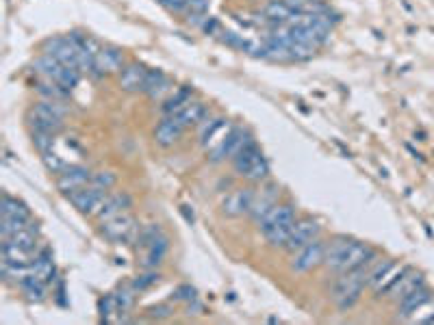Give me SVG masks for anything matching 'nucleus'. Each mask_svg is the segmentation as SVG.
Returning <instances> with one entry per match:
<instances>
[{"label":"nucleus","mask_w":434,"mask_h":325,"mask_svg":"<svg viewBox=\"0 0 434 325\" xmlns=\"http://www.w3.org/2000/svg\"><path fill=\"white\" fill-rule=\"evenodd\" d=\"M376 258H378V252L371 245L339 234L326 243L324 267H328L335 273H345L352 269H359Z\"/></svg>","instance_id":"nucleus-1"},{"label":"nucleus","mask_w":434,"mask_h":325,"mask_svg":"<svg viewBox=\"0 0 434 325\" xmlns=\"http://www.w3.org/2000/svg\"><path fill=\"white\" fill-rule=\"evenodd\" d=\"M371 263H367L359 269L339 273V280L335 282V288H333V302L337 304L339 310H350V308H354L356 304H359V299H361V295L367 286V273H369Z\"/></svg>","instance_id":"nucleus-2"},{"label":"nucleus","mask_w":434,"mask_h":325,"mask_svg":"<svg viewBox=\"0 0 434 325\" xmlns=\"http://www.w3.org/2000/svg\"><path fill=\"white\" fill-rule=\"evenodd\" d=\"M68 115V107L63 105V100H48L44 98L42 102L33 105L29 109V126L33 133H50L57 135L63 131V119Z\"/></svg>","instance_id":"nucleus-3"},{"label":"nucleus","mask_w":434,"mask_h":325,"mask_svg":"<svg viewBox=\"0 0 434 325\" xmlns=\"http://www.w3.org/2000/svg\"><path fill=\"white\" fill-rule=\"evenodd\" d=\"M233 169L250 183H265L269 178V163L257 141H248L233 159Z\"/></svg>","instance_id":"nucleus-4"},{"label":"nucleus","mask_w":434,"mask_h":325,"mask_svg":"<svg viewBox=\"0 0 434 325\" xmlns=\"http://www.w3.org/2000/svg\"><path fill=\"white\" fill-rule=\"evenodd\" d=\"M139 230H141V226L137 223V219L133 217L131 211H126L109 221L100 223V234L113 245H135Z\"/></svg>","instance_id":"nucleus-5"},{"label":"nucleus","mask_w":434,"mask_h":325,"mask_svg":"<svg viewBox=\"0 0 434 325\" xmlns=\"http://www.w3.org/2000/svg\"><path fill=\"white\" fill-rule=\"evenodd\" d=\"M35 69L42 74V77H46V81H53V83L61 85L68 91H72L76 85H79L81 74H83L81 69H76V67H65L63 63H59L55 57H50V55H42L35 61Z\"/></svg>","instance_id":"nucleus-6"},{"label":"nucleus","mask_w":434,"mask_h":325,"mask_svg":"<svg viewBox=\"0 0 434 325\" xmlns=\"http://www.w3.org/2000/svg\"><path fill=\"white\" fill-rule=\"evenodd\" d=\"M324 254H326V241H321L317 237L315 241L306 243L304 247L298 249V252H293L291 269L295 273H309V271L317 269L319 265H324Z\"/></svg>","instance_id":"nucleus-7"},{"label":"nucleus","mask_w":434,"mask_h":325,"mask_svg":"<svg viewBox=\"0 0 434 325\" xmlns=\"http://www.w3.org/2000/svg\"><path fill=\"white\" fill-rule=\"evenodd\" d=\"M42 50H44V55L55 57L65 67L81 69V65H79V46L74 44V39L70 35L68 37H50V39H46Z\"/></svg>","instance_id":"nucleus-8"},{"label":"nucleus","mask_w":434,"mask_h":325,"mask_svg":"<svg viewBox=\"0 0 434 325\" xmlns=\"http://www.w3.org/2000/svg\"><path fill=\"white\" fill-rule=\"evenodd\" d=\"M107 193L109 191H102L94 185H87L79 191L70 193L68 197H70V202L74 204V208L79 213H83L87 217H98L102 204H105V199H107Z\"/></svg>","instance_id":"nucleus-9"},{"label":"nucleus","mask_w":434,"mask_h":325,"mask_svg":"<svg viewBox=\"0 0 434 325\" xmlns=\"http://www.w3.org/2000/svg\"><path fill=\"white\" fill-rule=\"evenodd\" d=\"M254 197H257V189H252V187H237L233 191H228L222 199V213L226 217L250 215Z\"/></svg>","instance_id":"nucleus-10"},{"label":"nucleus","mask_w":434,"mask_h":325,"mask_svg":"<svg viewBox=\"0 0 434 325\" xmlns=\"http://www.w3.org/2000/svg\"><path fill=\"white\" fill-rule=\"evenodd\" d=\"M321 232V226L313 219V217H302V219H295L293 223V230H291V237L285 245V249L289 254L298 252L300 247H304L306 243H311L319 237Z\"/></svg>","instance_id":"nucleus-11"},{"label":"nucleus","mask_w":434,"mask_h":325,"mask_svg":"<svg viewBox=\"0 0 434 325\" xmlns=\"http://www.w3.org/2000/svg\"><path fill=\"white\" fill-rule=\"evenodd\" d=\"M137 252H139V263L143 269H157L170 252V237L161 232L157 239H152L150 243L137 247Z\"/></svg>","instance_id":"nucleus-12"},{"label":"nucleus","mask_w":434,"mask_h":325,"mask_svg":"<svg viewBox=\"0 0 434 325\" xmlns=\"http://www.w3.org/2000/svg\"><path fill=\"white\" fill-rule=\"evenodd\" d=\"M124 67V53L115 46H102L96 59H94V72L96 77H109V74H117Z\"/></svg>","instance_id":"nucleus-13"},{"label":"nucleus","mask_w":434,"mask_h":325,"mask_svg":"<svg viewBox=\"0 0 434 325\" xmlns=\"http://www.w3.org/2000/svg\"><path fill=\"white\" fill-rule=\"evenodd\" d=\"M91 176H94L91 169H87L83 165H70L63 173H59L57 176V189L63 195H70L74 191L87 187L91 183Z\"/></svg>","instance_id":"nucleus-14"},{"label":"nucleus","mask_w":434,"mask_h":325,"mask_svg":"<svg viewBox=\"0 0 434 325\" xmlns=\"http://www.w3.org/2000/svg\"><path fill=\"white\" fill-rule=\"evenodd\" d=\"M133 206V197L126 193V191H113V193H107V199H105V204H102L100 213H98V223L102 221H109L126 211H131Z\"/></svg>","instance_id":"nucleus-15"},{"label":"nucleus","mask_w":434,"mask_h":325,"mask_svg":"<svg viewBox=\"0 0 434 325\" xmlns=\"http://www.w3.org/2000/svg\"><path fill=\"white\" fill-rule=\"evenodd\" d=\"M31 276L39 278V280L46 282V284H55V282L59 280L57 267H55V260H53V254H50L48 247H42L39 252L33 256V260H31Z\"/></svg>","instance_id":"nucleus-16"},{"label":"nucleus","mask_w":434,"mask_h":325,"mask_svg":"<svg viewBox=\"0 0 434 325\" xmlns=\"http://www.w3.org/2000/svg\"><path fill=\"white\" fill-rule=\"evenodd\" d=\"M432 299V291L423 284L419 288H415L413 293H408L406 297H402L397 302V321H408L426 302Z\"/></svg>","instance_id":"nucleus-17"},{"label":"nucleus","mask_w":434,"mask_h":325,"mask_svg":"<svg viewBox=\"0 0 434 325\" xmlns=\"http://www.w3.org/2000/svg\"><path fill=\"white\" fill-rule=\"evenodd\" d=\"M278 197H280L278 185H265V187H261V189L257 191V197H254V204H252V211H250V219H252L254 223H259V221L265 217V213H267L274 204H278Z\"/></svg>","instance_id":"nucleus-18"},{"label":"nucleus","mask_w":434,"mask_h":325,"mask_svg":"<svg viewBox=\"0 0 434 325\" xmlns=\"http://www.w3.org/2000/svg\"><path fill=\"white\" fill-rule=\"evenodd\" d=\"M146 79H148V67L146 65L129 63V65H124L122 72H120V87L124 91H129V93H137V91H143Z\"/></svg>","instance_id":"nucleus-19"},{"label":"nucleus","mask_w":434,"mask_h":325,"mask_svg":"<svg viewBox=\"0 0 434 325\" xmlns=\"http://www.w3.org/2000/svg\"><path fill=\"white\" fill-rule=\"evenodd\" d=\"M426 284V278H423V273L413 269V267H408L404 273H402V278L393 284V288L389 291V299H393V302H400L402 297H406L408 293H413L415 288L423 286Z\"/></svg>","instance_id":"nucleus-20"},{"label":"nucleus","mask_w":434,"mask_h":325,"mask_svg":"<svg viewBox=\"0 0 434 325\" xmlns=\"http://www.w3.org/2000/svg\"><path fill=\"white\" fill-rule=\"evenodd\" d=\"M295 206L293 204H274L267 213H265V217L257 223V226L261 228V232L263 230H269V228H274V226H287V223H295Z\"/></svg>","instance_id":"nucleus-21"},{"label":"nucleus","mask_w":434,"mask_h":325,"mask_svg":"<svg viewBox=\"0 0 434 325\" xmlns=\"http://www.w3.org/2000/svg\"><path fill=\"white\" fill-rule=\"evenodd\" d=\"M172 89V81L167 79V74L163 69H148V79L143 85V93L150 95L152 100H161L165 93L170 95Z\"/></svg>","instance_id":"nucleus-22"},{"label":"nucleus","mask_w":434,"mask_h":325,"mask_svg":"<svg viewBox=\"0 0 434 325\" xmlns=\"http://www.w3.org/2000/svg\"><path fill=\"white\" fill-rule=\"evenodd\" d=\"M183 133H185V128L176 121V117H165L155 128V141L161 147H172L174 143H178V139L183 137Z\"/></svg>","instance_id":"nucleus-23"},{"label":"nucleus","mask_w":434,"mask_h":325,"mask_svg":"<svg viewBox=\"0 0 434 325\" xmlns=\"http://www.w3.org/2000/svg\"><path fill=\"white\" fill-rule=\"evenodd\" d=\"M209 115V109L200 100H191V102L181 109L176 115H170V117H176V121L181 124L183 128H191V126H198V124Z\"/></svg>","instance_id":"nucleus-24"},{"label":"nucleus","mask_w":434,"mask_h":325,"mask_svg":"<svg viewBox=\"0 0 434 325\" xmlns=\"http://www.w3.org/2000/svg\"><path fill=\"white\" fill-rule=\"evenodd\" d=\"M263 13H265L267 22L276 29V27H283V24H287L293 18L295 9L287 3V0H269V3L265 5V9H263Z\"/></svg>","instance_id":"nucleus-25"},{"label":"nucleus","mask_w":434,"mask_h":325,"mask_svg":"<svg viewBox=\"0 0 434 325\" xmlns=\"http://www.w3.org/2000/svg\"><path fill=\"white\" fill-rule=\"evenodd\" d=\"M113 295H115L117 310H120V321H117V323H126V321H129V312L133 310V306H135V302H137V291H135V286L129 282V284H122Z\"/></svg>","instance_id":"nucleus-26"},{"label":"nucleus","mask_w":434,"mask_h":325,"mask_svg":"<svg viewBox=\"0 0 434 325\" xmlns=\"http://www.w3.org/2000/svg\"><path fill=\"white\" fill-rule=\"evenodd\" d=\"M191 93H193V89H191L189 85H183V87L174 89V91L165 98V105H163L165 117L176 115L181 109H185V107L191 102Z\"/></svg>","instance_id":"nucleus-27"},{"label":"nucleus","mask_w":434,"mask_h":325,"mask_svg":"<svg viewBox=\"0 0 434 325\" xmlns=\"http://www.w3.org/2000/svg\"><path fill=\"white\" fill-rule=\"evenodd\" d=\"M248 141H252V135L245 131V128H241V126H237L235 124V128L231 131V135H228V139H226V143H224V152H222V159L226 161H233L235 157H237V152L239 150L248 143Z\"/></svg>","instance_id":"nucleus-28"},{"label":"nucleus","mask_w":434,"mask_h":325,"mask_svg":"<svg viewBox=\"0 0 434 325\" xmlns=\"http://www.w3.org/2000/svg\"><path fill=\"white\" fill-rule=\"evenodd\" d=\"M0 213L3 217H13V219H24V221H31V211L29 206L22 202L18 197H11V195H3V202H0Z\"/></svg>","instance_id":"nucleus-29"},{"label":"nucleus","mask_w":434,"mask_h":325,"mask_svg":"<svg viewBox=\"0 0 434 325\" xmlns=\"http://www.w3.org/2000/svg\"><path fill=\"white\" fill-rule=\"evenodd\" d=\"M18 286L22 288L24 297H27L29 302H37V304H39V302H44V299L48 297V286H50V284L42 282V280L35 278V276H27Z\"/></svg>","instance_id":"nucleus-30"},{"label":"nucleus","mask_w":434,"mask_h":325,"mask_svg":"<svg viewBox=\"0 0 434 325\" xmlns=\"http://www.w3.org/2000/svg\"><path fill=\"white\" fill-rule=\"evenodd\" d=\"M406 269H408V267H400V265L395 263V265H393V267L385 273V276H382V278H380V280L371 286L374 295H376V297L389 295V291H391V288H393V284L402 278V273H404Z\"/></svg>","instance_id":"nucleus-31"},{"label":"nucleus","mask_w":434,"mask_h":325,"mask_svg":"<svg viewBox=\"0 0 434 325\" xmlns=\"http://www.w3.org/2000/svg\"><path fill=\"white\" fill-rule=\"evenodd\" d=\"M98 312H100V319L105 323H115L120 321V310H117V302H115V295L109 293V295H102L98 299Z\"/></svg>","instance_id":"nucleus-32"},{"label":"nucleus","mask_w":434,"mask_h":325,"mask_svg":"<svg viewBox=\"0 0 434 325\" xmlns=\"http://www.w3.org/2000/svg\"><path fill=\"white\" fill-rule=\"evenodd\" d=\"M159 280H161V273H159V271H155V269H146L143 273H139L137 278H133L131 284L135 286L137 293H143V291L152 288L155 284H159Z\"/></svg>","instance_id":"nucleus-33"},{"label":"nucleus","mask_w":434,"mask_h":325,"mask_svg":"<svg viewBox=\"0 0 434 325\" xmlns=\"http://www.w3.org/2000/svg\"><path fill=\"white\" fill-rule=\"evenodd\" d=\"M224 119H226V117H222V115H207V117H204V119L198 124V126H196V128H198V141L202 143L204 139H207V137L219 126Z\"/></svg>","instance_id":"nucleus-34"},{"label":"nucleus","mask_w":434,"mask_h":325,"mask_svg":"<svg viewBox=\"0 0 434 325\" xmlns=\"http://www.w3.org/2000/svg\"><path fill=\"white\" fill-rule=\"evenodd\" d=\"M115 183H117L115 173L109 171V169H102V171H94L89 185H94V187H98V189H102V191H111V189L115 187Z\"/></svg>","instance_id":"nucleus-35"},{"label":"nucleus","mask_w":434,"mask_h":325,"mask_svg":"<svg viewBox=\"0 0 434 325\" xmlns=\"http://www.w3.org/2000/svg\"><path fill=\"white\" fill-rule=\"evenodd\" d=\"M42 161H44L46 169H48L50 173H55V176H59V173H63V171L70 167V163H68L65 159H61L59 154H55V152L42 154Z\"/></svg>","instance_id":"nucleus-36"},{"label":"nucleus","mask_w":434,"mask_h":325,"mask_svg":"<svg viewBox=\"0 0 434 325\" xmlns=\"http://www.w3.org/2000/svg\"><path fill=\"white\" fill-rule=\"evenodd\" d=\"M55 137H57V135H50V133H33V143H35V147L39 150V154L53 152Z\"/></svg>","instance_id":"nucleus-37"},{"label":"nucleus","mask_w":434,"mask_h":325,"mask_svg":"<svg viewBox=\"0 0 434 325\" xmlns=\"http://www.w3.org/2000/svg\"><path fill=\"white\" fill-rule=\"evenodd\" d=\"M193 299H198V291L191 286V284H183L178 286L176 293H174V302H193Z\"/></svg>","instance_id":"nucleus-38"},{"label":"nucleus","mask_w":434,"mask_h":325,"mask_svg":"<svg viewBox=\"0 0 434 325\" xmlns=\"http://www.w3.org/2000/svg\"><path fill=\"white\" fill-rule=\"evenodd\" d=\"M172 314H174L172 304H157V306H152V308L148 310V317H150V319H167V317H172Z\"/></svg>","instance_id":"nucleus-39"},{"label":"nucleus","mask_w":434,"mask_h":325,"mask_svg":"<svg viewBox=\"0 0 434 325\" xmlns=\"http://www.w3.org/2000/svg\"><path fill=\"white\" fill-rule=\"evenodd\" d=\"M187 3H189V0H163L161 5H163L167 11H172V13H185Z\"/></svg>","instance_id":"nucleus-40"},{"label":"nucleus","mask_w":434,"mask_h":325,"mask_svg":"<svg viewBox=\"0 0 434 325\" xmlns=\"http://www.w3.org/2000/svg\"><path fill=\"white\" fill-rule=\"evenodd\" d=\"M204 33H207V35H219L222 33V27H219V22H217V18H207V20H204V24H202V27H200Z\"/></svg>","instance_id":"nucleus-41"},{"label":"nucleus","mask_w":434,"mask_h":325,"mask_svg":"<svg viewBox=\"0 0 434 325\" xmlns=\"http://www.w3.org/2000/svg\"><path fill=\"white\" fill-rule=\"evenodd\" d=\"M185 310H187V314H189V317H191V314H202V312H204V306L198 302V299H193V302H189V304H187V308H185Z\"/></svg>","instance_id":"nucleus-42"},{"label":"nucleus","mask_w":434,"mask_h":325,"mask_svg":"<svg viewBox=\"0 0 434 325\" xmlns=\"http://www.w3.org/2000/svg\"><path fill=\"white\" fill-rule=\"evenodd\" d=\"M181 213L185 215V219H187L189 223H193V213H189V206H181Z\"/></svg>","instance_id":"nucleus-43"},{"label":"nucleus","mask_w":434,"mask_h":325,"mask_svg":"<svg viewBox=\"0 0 434 325\" xmlns=\"http://www.w3.org/2000/svg\"><path fill=\"white\" fill-rule=\"evenodd\" d=\"M159 3H163V0H159Z\"/></svg>","instance_id":"nucleus-44"}]
</instances>
